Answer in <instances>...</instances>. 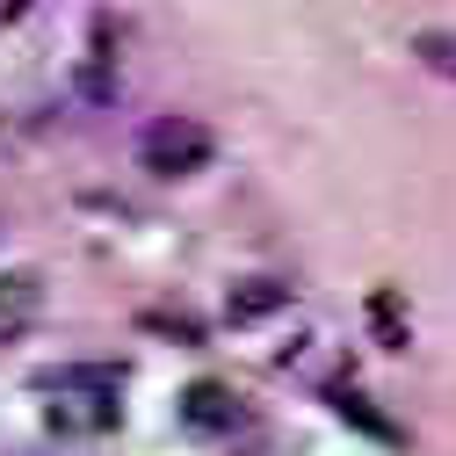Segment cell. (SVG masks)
I'll list each match as a JSON object with an SVG mask.
<instances>
[{"instance_id": "6da1fadb", "label": "cell", "mask_w": 456, "mask_h": 456, "mask_svg": "<svg viewBox=\"0 0 456 456\" xmlns=\"http://www.w3.org/2000/svg\"><path fill=\"white\" fill-rule=\"evenodd\" d=\"M138 167L159 175V182H182L196 167H210V131L196 117H182V109H167V117H152L138 131Z\"/></svg>"}, {"instance_id": "7a4b0ae2", "label": "cell", "mask_w": 456, "mask_h": 456, "mask_svg": "<svg viewBox=\"0 0 456 456\" xmlns=\"http://www.w3.org/2000/svg\"><path fill=\"white\" fill-rule=\"evenodd\" d=\"M117 384H124V370H51L44 377L51 420L59 428H109L117 420Z\"/></svg>"}, {"instance_id": "3957f363", "label": "cell", "mask_w": 456, "mask_h": 456, "mask_svg": "<svg viewBox=\"0 0 456 456\" xmlns=\"http://www.w3.org/2000/svg\"><path fill=\"white\" fill-rule=\"evenodd\" d=\"M37 312H44V282H37L29 268L0 275V340H22V333L37 326Z\"/></svg>"}, {"instance_id": "277c9868", "label": "cell", "mask_w": 456, "mask_h": 456, "mask_svg": "<svg viewBox=\"0 0 456 456\" xmlns=\"http://www.w3.org/2000/svg\"><path fill=\"white\" fill-rule=\"evenodd\" d=\"M182 413H189V428H203V435H232L240 420H247V406L224 384H189V398H182Z\"/></svg>"}, {"instance_id": "5b68a950", "label": "cell", "mask_w": 456, "mask_h": 456, "mask_svg": "<svg viewBox=\"0 0 456 456\" xmlns=\"http://www.w3.org/2000/svg\"><path fill=\"white\" fill-rule=\"evenodd\" d=\"M413 59H420L428 73L456 80V29H420V37H413Z\"/></svg>"}, {"instance_id": "8992f818", "label": "cell", "mask_w": 456, "mask_h": 456, "mask_svg": "<svg viewBox=\"0 0 456 456\" xmlns=\"http://www.w3.org/2000/svg\"><path fill=\"white\" fill-rule=\"evenodd\" d=\"M275 305H290V290H282V282H240L232 290V319H261V312H275Z\"/></svg>"}, {"instance_id": "52a82bcc", "label": "cell", "mask_w": 456, "mask_h": 456, "mask_svg": "<svg viewBox=\"0 0 456 456\" xmlns=\"http://www.w3.org/2000/svg\"><path fill=\"white\" fill-rule=\"evenodd\" d=\"M333 406H340V420H355V428H370V435H384V442L398 435V428H391L384 413H370V398H362V391H348V384L333 391Z\"/></svg>"}, {"instance_id": "ba28073f", "label": "cell", "mask_w": 456, "mask_h": 456, "mask_svg": "<svg viewBox=\"0 0 456 456\" xmlns=\"http://www.w3.org/2000/svg\"><path fill=\"white\" fill-rule=\"evenodd\" d=\"M370 319H377V333H384V348H406V319H398V297H391V290L370 297Z\"/></svg>"}]
</instances>
